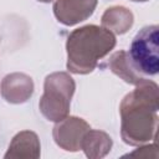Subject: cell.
<instances>
[{
	"instance_id": "12",
	"label": "cell",
	"mask_w": 159,
	"mask_h": 159,
	"mask_svg": "<svg viewBox=\"0 0 159 159\" xmlns=\"http://www.w3.org/2000/svg\"><path fill=\"white\" fill-rule=\"evenodd\" d=\"M130 157H142V158H158V152H157V144H148V145H143L140 148H138L137 150H134L133 153L128 154Z\"/></svg>"
},
{
	"instance_id": "13",
	"label": "cell",
	"mask_w": 159,
	"mask_h": 159,
	"mask_svg": "<svg viewBox=\"0 0 159 159\" xmlns=\"http://www.w3.org/2000/svg\"><path fill=\"white\" fill-rule=\"evenodd\" d=\"M130 1H134V2H145V1H149V0H130Z\"/></svg>"
},
{
	"instance_id": "5",
	"label": "cell",
	"mask_w": 159,
	"mask_h": 159,
	"mask_svg": "<svg viewBox=\"0 0 159 159\" xmlns=\"http://www.w3.org/2000/svg\"><path fill=\"white\" fill-rule=\"evenodd\" d=\"M89 128V124L83 118L67 116L62 120L56 122L52 135L55 143L61 149L67 152H78L81 150L82 138Z\"/></svg>"
},
{
	"instance_id": "9",
	"label": "cell",
	"mask_w": 159,
	"mask_h": 159,
	"mask_svg": "<svg viewBox=\"0 0 159 159\" xmlns=\"http://www.w3.org/2000/svg\"><path fill=\"white\" fill-rule=\"evenodd\" d=\"M134 22V16L129 9L120 5H114L103 12L101 17V26L114 35L125 34Z\"/></svg>"
},
{
	"instance_id": "4",
	"label": "cell",
	"mask_w": 159,
	"mask_h": 159,
	"mask_svg": "<svg viewBox=\"0 0 159 159\" xmlns=\"http://www.w3.org/2000/svg\"><path fill=\"white\" fill-rule=\"evenodd\" d=\"M129 61L135 71L143 76H155L159 71V27L158 25L144 26L133 37L129 51Z\"/></svg>"
},
{
	"instance_id": "2",
	"label": "cell",
	"mask_w": 159,
	"mask_h": 159,
	"mask_svg": "<svg viewBox=\"0 0 159 159\" xmlns=\"http://www.w3.org/2000/svg\"><path fill=\"white\" fill-rule=\"evenodd\" d=\"M116 43L114 34L98 25H84L73 30L66 41L67 70L77 75L91 73Z\"/></svg>"
},
{
	"instance_id": "7",
	"label": "cell",
	"mask_w": 159,
	"mask_h": 159,
	"mask_svg": "<svg viewBox=\"0 0 159 159\" xmlns=\"http://www.w3.org/2000/svg\"><path fill=\"white\" fill-rule=\"evenodd\" d=\"M34 93L32 78L22 72H12L6 75L1 81V96L12 104L25 103Z\"/></svg>"
},
{
	"instance_id": "1",
	"label": "cell",
	"mask_w": 159,
	"mask_h": 159,
	"mask_svg": "<svg viewBox=\"0 0 159 159\" xmlns=\"http://www.w3.org/2000/svg\"><path fill=\"white\" fill-rule=\"evenodd\" d=\"M159 111L158 84L148 78L124 96L119 104L120 135L125 144L142 145L157 137Z\"/></svg>"
},
{
	"instance_id": "3",
	"label": "cell",
	"mask_w": 159,
	"mask_h": 159,
	"mask_svg": "<svg viewBox=\"0 0 159 159\" xmlns=\"http://www.w3.org/2000/svg\"><path fill=\"white\" fill-rule=\"evenodd\" d=\"M76 89L75 80L67 72H53L46 76L39 109L50 122H60L70 113L71 99Z\"/></svg>"
},
{
	"instance_id": "6",
	"label": "cell",
	"mask_w": 159,
	"mask_h": 159,
	"mask_svg": "<svg viewBox=\"0 0 159 159\" xmlns=\"http://www.w3.org/2000/svg\"><path fill=\"white\" fill-rule=\"evenodd\" d=\"M98 0H56L52 10L58 22L65 26L77 25L91 17Z\"/></svg>"
},
{
	"instance_id": "14",
	"label": "cell",
	"mask_w": 159,
	"mask_h": 159,
	"mask_svg": "<svg viewBox=\"0 0 159 159\" xmlns=\"http://www.w3.org/2000/svg\"><path fill=\"white\" fill-rule=\"evenodd\" d=\"M37 1H40V2H51L52 0H37Z\"/></svg>"
},
{
	"instance_id": "11",
	"label": "cell",
	"mask_w": 159,
	"mask_h": 159,
	"mask_svg": "<svg viewBox=\"0 0 159 159\" xmlns=\"http://www.w3.org/2000/svg\"><path fill=\"white\" fill-rule=\"evenodd\" d=\"M108 66L114 75H117L119 78H122L124 82H127L129 84L137 86L143 80H145V77L140 76L135 71L132 62L129 61L127 51H124V50H119V51L114 52L109 58Z\"/></svg>"
},
{
	"instance_id": "10",
	"label": "cell",
	"mask_w": 159,
	"mask_h": 159,
	"mask_svg": "<svg viewBox=\"0 0 159 159\" xmlns=\"http://www.w3.org/2000/svg\"><path fill=\"white\" fill-rule=\"evenodd\" d=\"M112 138L103 130L88 129L81 142V150L84 152L86 157L89 159H99L106 157L112 148Z\"/></svg>"
},
{
	"instance_id": "8",
	"label": "cell",
	"mask_w": 159,
	"mask_h": 159,
	"mask_svg": "<svg viewBox=\"0 0 159 159\" xmlns=\"http://www.w3.org/2000/svg\"><path fill=\"white\" fill-rule=\"evenodd\" d=\"M41 154V144L37 134L32 130H21L11 139L5 159H37Z\"/></svg>"
}]
</instances>
